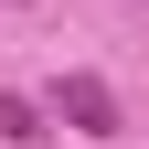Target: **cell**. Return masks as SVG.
Returning a JSON list of instances; mask_svg holds the SVG:
<instances>
[{
    "label": "cell",
    "instance_id": "6da1fadb",
    "mask_svg": "<svg viewBox=\"0 0 149 149\" xmlns=\"http://www.w3.org/2000/svg\"><path fill=\"white\" fill-rule=\"evenodd\" d=\"M43 117H64L74 139H117V85H107V74H53Z\"/></svg>",
    "mask_w": 149,
    "mask_h": 149
},
{
    "label": "cell",
    "instance_id": "7a4b0ae2",
    "mask_svg": "<svg viewBox=\"0 0 149 149\" xmlns=\"http://www.w3.org/2000/svg\"><path fill=\"white\" fill-rule=\"evenodd\" d=\"M0 139L32 149V139H43V107H32V96H0Z\"/></svg>",
    "mask_w": 149,
    "mask_h": 149
}]
</instances>
